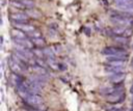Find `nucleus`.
<instances>
[{
    "instance_id": "obj_1",
    "label": "nucleus",
    "mask_w": 133,
    "mask_h": 111,
    "mask_svg": "<svg viewBox=\"0 0 133 111\" xmlns=\"http://www.w3.org/2000/svg\"><path fill=\"white\" fill-rule=\"evenodd\" d=\"M129 16L128 13H119V12H115L114 15L111 16V21L116 25V26H131L133 24V19L131 18H127L126 17Z\"/></svg>"
},
{
    "instance_id": "obj_2",
    "label": "nucleus",
    "mask_w": 133,
    "mask_h": 111,
    "mask_svg": "<svg viewBox=\"0 0 133 111\" xmlns=\"http://www.w3.org/2000/svg\"><path fill=\"white\" fill-rule=\"evenodd\" d=\"M126 50L119 47H107L102 52L107 56H115V55H126Z\"/></svg>"
},
{
    "instance_id": "obj_3",
    "label": "nucleus",
    "mask_w": 133,
    "mask_h": 111,
    "mask_svg": "<svg viewBox=\"0 0 133 111\" xmlns=\"http://www.w3.org/2000/svg\"><path fill=\"white\" fill-rule=\"evenodd\" d=\"M25 102L31 107H37L43 103V99L37 94H30Z\"/></svg>"
},
{
    "instance_id": "obj_4",
    "label": "nucleus",
    "mask_w": 133,
    "mask_h": 111,
    "mask_svg": "<svg viewBox=\"0 0 133 111\" xmlns=\"http://www.w3.org/2000/svg\"><path fill=\"white\" fill-rule=\"evenodd\" d=\"M14 26L22 31H25L27 33H30L32 31H35V27L31 26L29 24H25V23H20V22H14Z\"/></svg>"
},
{
    "instance_id": "obj_5",
    "label": "nucleus",
    "mask_w": 133,
    "mask_h": 111,
    "mask_svg": "<svg viewBox=\"0 0 133 111\" xmlns=\"http://www.w3.org/2000/svg\"><path fill=\"white\" fill-rule=\"evenodd\" d=\"M10 18L14 20V22H20V23H26L28 20V16L24 12H14L10 15Z\"/></svg>"
},
{
    "instance_id": "obj_6",
    "label": "nucleus",
    "mask_w": 133,
    "mask_h": 111,
    "mask_svg": "<svg viewBox=\"0 0 133 111\" xmlns=\"http://www.w3.org/2000/svg\"><path fill=\"white\" fill-rule=\"evenodd\" d=\"M107 101L112 103V104H115V103H121L123 102V100L125 99V94L124 93H112V94H109L107 95Z\"/></svg>"
},
{
    "instance_id": "obj_7",
    "label": "nucleus",
    "mask_w": 133,
    "mask_h": 111,
    "mask_svg": "<svg viewBox=\"0 0 133 111\" xmlns=\"http://www.w3.org/2000/svg\"><path fill=\"white\" fill-rule=\"evenodd\" d=\"M126 30H127V28H126V27H122V26H115V27H113L112 29L108 30V31H107V33H110V35L117 34V35H119V36H124V34H125Z\"/></svg>"
},
{
    "instance_id": "obj_8",
    "label": "nucleus",
    "mask_w": 133,
    "mask_h": 111,
    "mask_svg": "<svg viewBox=\"0 0 133 111\" xmlns=\"http://www.w3.org/2000/svg\"><path fill=\"white\" fill-rule=\"evenodd\" d=\"M14 44H17V45H21L27 49H31L33 47V43L26 39V38H14Z\"/></svg>"
},
{
    "instance_id": "obj_9",
    "label": "nucleus",
    "mask_w": 133,
    "mask_h": 111,
    "mask_svg": "<svg viewBox=\"0 0 133 111\" xmlns=\"http://www.w3.org/2000/svg\"><path fill=\"white\" fill-rule=\"evenodd\" d=\"M9 67H10V70H11L15 74H17V75L23 73V67H22L20 64H18L16 61H14L12 58L9 59Z\"/></svg>"
},
{
    "instance_id": "obj_10",
    "label": "nucleus",
    "mask_w": 133,
    "mask_h": 111,
    "mask_svg": "<svg viewBox=\"0 0 133 111\" xmlns=\"http://www.w3.org/2000/svg\"><path fill=\"white\" fill-rule=\"evenodd\" d=\"M124 79H125V74H124V73H122V74H114V75H112V76L109 78V80H110L112 83H115V84L122 83V82L124 81Z\"/></svg>"
},
{
    "instance_id": "obj_11",
    "label": "nucleus",
    "mask_w": 133,
    "mask_h": 111,
    "mask_svg": "<svg viewBox=\"0 0 133 111\" xmlns=\"http://www.w3.org/2000/svg\"><path fill=\"white\" fill-rule=\"evenodd\" d=\"M10 32H11L14 38H26V34H25V32L22 31V30H20V29H18V28H14V29H11Z\"/></svg>"
},
{
    "instance_id": "obj_12",
    "label": "nucleus",
    "mask_w": 133,
    "mask_h": 111,
    "mask_svg": "<svg viewBox=\"0 0 133 111\" xmlns=\"http://www.w3.org/2000/svg\"><path fill=\"white\" fill-rule=\"evenodd\" d=\"M106 71L111 73L112 75H114V74H122V73H124V67L123 66H111V65H109V66L106 67Z\"/></svg>"
},
{
    "instance_id": "obj_13",
    "label": "nucleus",
    "mask_w": 133,
    "mask_h": 111,
    "mask_svg": "<svg viewBox=\"0 0 133 111\" xmlns=\"http://www.w3.org/2000/svg\"><path fill=\"white\" fill-rule=\"evenodd\" d=\"M119 10L124 11L125 13L128 15H133V6L132 5H128V4H121V5H116Z\"/></svg>"
},
{
    "instance_id": "obj_14",
    "label": "nucleus",
    "mask_w": 133,
    "mask_h": 111,
    "mask_svg": "<svg viewBox=\"0 0 133 111\" xmlns=\"http://www.w3.org/2000/svg\"><path fill=\"white\" fill-rule=\"evenodd\" d=\"M113 39H114L116 43H118V44H123V45H126V44H128V41H129L128 37H125V36H119V35L113 36Z\"/></svg>"
},
{
    "instance_id": "obj_15",
    "label": "nucleus",
    "mask_w": 133,
    "mask_h": 111,
    "mask_svg": "<svg viewBox=\"0 0 133 111\" xmlns=\"http://www.w3.org/2000/svg\"><path fill=\"white\" fill-rule=\"evenodd\" d=\"M26 15L29 16V17H32V18H35V19H38L41 17V13L38 11H36L35 9H28L26 11Z\"/></svg>"
},
{
    "instance_id": "obj_16",
    "label": "nucleus",
    "mask_w": 133,
    "mask_h": 111,
    "mask_svg": "<svg viewBox=\"0 0 133 111\" xmlns=\"http://www.w3.org/2000/svg\"><path fill=\"white\" fill-rule=\"evenodd\" d=\"M47 64H48L51 68H53V70H59V67H58V63H57L54 59H52V58H48V60H47Z\"/></svg>"
},
{
    "instance_id": "obj_17",
    "label": "nucleus",
    "mask_w": 133,
    "mask_h": 111,
    "mask_svg": "<svg viewBox=\"0 0 133 111\" xmlns=\"http://www.w3.org/2000/svg\"><path fill=\"white\" fill-rule=\"evenodd\" d=\"M43 52H44V55L47 56L48 58L54 59V52H53V50L51 48H46V49L43 50Z\"/></svg>"
},
{
    "instance_id": "obj_18",
    "label": "nucleus",
    "mask_w": 133,
    "mask_h": 111,
    "mask_svg": "<svg viewBox=\"0 0 133 111\" xmlns=\"http://www.w3.org/2000/svg\"><path fill=\"white\" fill-rule=\"evenodd\" d=\"M109 64L111 66H124L125 61H123V60H112V61H109Z\"/></svg>"
},
{
    "instance_id": "obj_19",
    "label": "nucleus",
    "mask_w": 133,
    "mask_h": 111,
    "mask_svg": "<svg viewBox=\"0 0 133 111\" xmlns=\"http://www.w3.org/2000/svg\"><path fill=\"white\" fill-rule=\"evenodd\" d=\"M20 2L25 6V7H33L34 2L32 0H20Z\"/></svg>"
},
{
    "instance_id": "obj_20",
    "label": "nucleus",
    "mask_w": 133,
    "mask_h": 111,
    "mask_svg": "<svg viewBox=\"0 0 133 111\" xmlns=\"http://www.w3.org/2000/svg\"><path fill=\"white\" fill-rule=\"evenodd\" d=\"M32 43L33 45H36V46H44L45 45V40L41 37L38 38H32Z\"/></svg>"
},
{
    "instance_id": "obj_21",
    "label": "nucleus",
    "mask_w": 133,
    "mask_h": 111,
    "mask_svg": "<svg viewBox=\"0 0 133 111\" xmlns=\"http://www.w3.org/2000/svg\"><path fill=\"white\" fill-rule=\"evenodd\" d=\"M14 54H15L17 57H19L21 60H23V61H25V62H27V61H28V58H27L26 56H24L23 54H21L20 52H18V51H15V53H14Z\"/></svg>"
},
{
    "instance_id": "obj_22",
    "label": "nucleus",
    "mask_w": 133,
    "mask_h": 111,
    "mask_svg": "<svg viewBox=\"0 0 133 111\" xmlns=\"http://www.w3.org/2000/svg\"><path fill=\"white\" fill-rule=\"evenodd\" d=\"M33 70L36 71V72L38 73V75H46V71H45V68L42 67V66H34Z\"/></svg>"
},
{
    "instance_id": "obj_23",
    "label": "nucleus",
    "mask_w": 133,
    "mask_h": 111,
    "mask_svg": "<svg viewBox=\"0 0 133 111\" xmlns=\"http://www.w3.org/2000/svg\"><path fill=\"white\" fill-rule=\"evenodd\" d=\"M10 4H11L12 6H15V7H18V8H23V7H25L20 1H11Z\"/></svg>"
},
{
    "instance_id": "obj_24",
    "label": "nucleus",
    "mask_w": 133,
    "mask_h": 111,
    "mask_svg": "<svg viewBox=\"0 0 133 111\" xmlns=\"http://www.w3.org/2000/svg\"><path fill=\"white\" fill-rule=\"evenodd\" d=\"M28 35L29 36H31L32 38H38V37H41V33L38 32V31H32V32H30V33H28Z\"/></svg>"
},
{
    "instance_id": "obj_25",
    "label": "nucleus",
    "mask_w": 133,
    "mask_h": 111,
    "mask_svg": "<svg viewBox=\"0 0 133 111\" xmlns=\"http://www.w3.org/2000/svg\"><path fill=\"white\" fill-rule=\"evenodd\" d=\"M33 53H34L37 57H39V58L44 56V52H43L42 50H37V49H35V50H33Z\"/></svg>"
},
{
    "instance_id": "obj_26",
    "label": "nucleus",
    "mask_w": 133,
    "mask_h": 111,
    "mask_svg": "<svg viewBox=\"0 0 133 111\" xmlns=\"http://www.w3.org/2000/svg\"><path fill=\"white\" fill-rule=\"evenodd\" d=\"M106 110L107 111H123V109L119 107H109V106L106 108Z\"/></svg>"
},
{
    "instance_id": "obj_27",
    "label": "nucleus",
    "mask_w": 133,
    "mask_h": 111,
    "mask_svg": "<svg viewBox=\"0 0 133 111\" xmlns=\"http://www.w3.org/2000/svg\"><path fill=\"white\" fill-rule=\"evenodd\" d=\"M36 62H37L42 67H45V66H46V63H45L44 61H42L41 59H36Z\"/></svg>"
},
{
    "instance_id": "obj_28",
    "label": "nucleus",
    "mask_w": 133,
    "mask_h": 111,
    "mask_svg": "<svg viewBox=\"0 0 133 111\" xmlns=\"http://www.w3.org/2000/svg\"><path fill=\"white\" fill-rule=\"evenodd\" d=\"M58 67H59V70L60 71H64L65 70V65H63V64H61V63H58Z\"/></svg>"
},
{
    "instance_id": "obj_29",
    "label": "nucleus",
    "mask_w": 133,
    "mask_h": 111,
    "mask_svg": "<svg viewBox=\"0 0 133 111\" xmlns=\"http://www.w3.org/2000/svg\"><path fill=\"white\" fill-rule=\"evenodd\" d=\"M83 30L85 31V33H86L87 35H89V34H90V30H89L87 27H84V28H83Z\"/></svg>"
},
{
    "instance_id": "obj_30",
    "label": "nucleus",
    "mask_w": 133,
    "mask_h": 111,
    "mask_svg": "<svg viewBox=\"0 0 133 111\" xmlns=\"http://www.w3.org/2000/svg\"><path fill=\"white\" fill-rule=\"evenodd\" d=\"M130 91H131V93H132V94H133V85H132V86H131V88H130Z\"/></svg>"
},
{
    "instance_id": "obj_31",
    "label": "nucleus",
    "mask_w": 133,
    "mask_h": 111,
    "mask_svg": "<svg viewBox=\"0 0 133 111\" xmlns=\"http://www.w3.org/2000/svg\"><path fill=\"white\" fill-rule=\"evenodd\" d=\"M131 111H133V107H132V109H131Z\"/></svg>"
},
{
    "instance_id": "obj_32",
    "label": "nucleus",
    "mask_w": 133,
    "mask_h": 111,
    "mask_svg": "<svg viewBox=\"0 0 133 111\" xmlns=\"http://www.w3.org/2000/svg\"><path fill=\"white\" fill-rule=\"evenodd\" d=\"M132 65H133V59H132Z\"/></svg>"
}]
</instances>
